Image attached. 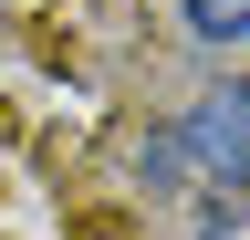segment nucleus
Here are the masks:
<instances>
[{"label": "nucleus", "instance_id": "f257e3e1", "mask_svg": "<svg viewBox=\"0 0 250 240\" xmlns=\"http://www.w3.org/2000/svg\"><path fill=\"white\" fill-rule=\"evenodd\" d=\"M188 157H208V167H229V177H250V84H229V94H208L198 115H188Z\"/></svg>", "mask_w": 250, "mask_h": 240}, {"label": "nucleus", "instance_id": "f03ea898", "mask_svg": "<svg viewBox=\"0 0 250 240\" xmlns=\"http://www.w3.org/2000/svg\"><path fill=\"white\" fill-rule=\"evenodd\" d=\"M198 42H250V0H177Z\"/></svg>", "mask_w": 250, "mask_h": 240}]
</instances>
